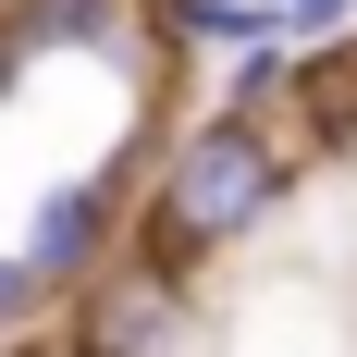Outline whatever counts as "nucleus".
Listing matches in <instances>:
<instances>
[{"mask_svg": "<svg viewBox=\"0 0 357 357\" xmlns=\"http://www.w3.org/2000/svg\"><path fill=\"white\" fill-rule=\"evenodd\" d=\"M25 333H50V284L25 271V247H0V345H25Z\"/></svg>", "mask_w": 357, "mask_h": 357, "instance_id": "39448f33", "label": "nucleus"}, {"mask_svg": "<svg viewBox=\"0 0 357 357\" xmlns=\"http://www.w3.org/2000/svg\"><path fill=\"white\" fill-rule=\"evenodd\" d=\"M296 25V50H333V37H357V0H271Z\"/></svg>", "mask_w": 357, "mask_h": 357, "instance_id": "423d86ee", "label": "nucleus"}, {"mask_svg": "<svg viewBox=\"0 0 357 357\" xmlns=\"http://www.w3.org/2000/svg\"><path fill=\"white\" fill-rule=\"evenodd\" d=\"M148 37L160 50H284V13L271 0H148Z\"/></svg>", "mask_w": 357, "mask_h": 357, "instance_id": "20e7f679", "label": "nucleus"}, {"mask_svg": "<svg viewBox=\"0 0 357 357\" xmlns=\"http://www.w3.org/2000/svg\"><path fill=\"white\" fill-rule=\"evenodd\" d=\"M284 123H296V160H357V37L296 50V74H284Z\"/></svg>", "mask_w": 357, "mask_h": 357, "instance_id": "7ed1b4c3", "label": "nucleus"}, {"mask_svg": "<svg viewBox=\"0 0 357 357\" xmlns=\"http://www.w3.org/2000/svg\"><path fill=\"white\" fill-rule=\"evenodd\" d=\"M296 136H271L259 111H197V123H173V148H160V173H148V197L123 210V259L136 271H160V284H197L210 259H234L247 234H271L296 197Z\"/></svg>", "mask_w": 357, "mask_h": 357, "instance_id": "f257e3e1", "label": "nucleus"}, {"mask_svg": "<svg viewBox=\"0 0 357 357\" xmlns=\"http://www.w3.org/2000/svg\"><path fill=\"white\" fill-rule=\"evenodd\" d=\"M123 210H136V197H123L111 173L50 185V197H37V234H25V271H37L50 296H86L111 259H123Z\"/></svg>", "mask_w": 357, "mask_h": 357, "instance_id": "f03ea898", "label": "nucleus"}]
</instances>
